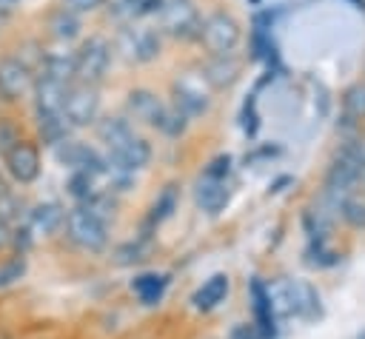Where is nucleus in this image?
Segmentation results:
<instances>
[{"mask_svg":"<svg viewBox=\"0 0 365 339\" xmlns=\"http://www.w3.org/2000/svg\"><path fill=\"white\" fill-rule=\"evenodd\" d=\"M362 177H365V140H348L336 151V157H334V162L328 168V177H325V191L334 199V205L339 199H345L348 191Z\"/></svg>","mask_w":365,"mask_h":339,"instance_id":"f257e3e1","label":"nucleus"},{"mask_svg":"<svg viewBox=\"0 0 365 339\" xmlns=\"http://www.w3.org/2000/svg\"><path fill=\"white\" fill-rule=\"evenodd\" d=\"M66 231L68 239L86 251H100L108 242V231H106V219L97 217L88 205H80L74 211H68L66 217Z\"/></svg>","mask_w":365,"mask_h":339,"instance_id":"f03ea898","label":"nucleus"},{"mask_svg":"<svg viewBox=\"0 0 365 339\" xmlns=\"http://www.w3.org/2000/svg\"><path fill=\"white\" fill-rule=\"evenodd\" d=\"M160 26L174 40H194L200 37V11L194 0H165L160 9Z\"/></svg>","mask_w":365,"mask_h":339,"instance_id":"7ed1b4c3","label":"nucleus"},{"mask_svg":"<svg viewBox=\"0 0 365 339\" xmlns=\"http://www.w3.org/2000/svg\"><path fill=\"white\" fill-rule=\"evenodd\" d=\"M200 40H202V46H205L214 57H225V54H231V51L237 48V43H240V23H237L231 14H225V11H214L211 17L202 20V26H200Z\"/></svg>","mask_w":365,"mask_h":339,"instance_id":"20e7f679","label":"nucleus"},{"mask_svg":"<svg viewBox=\"0 0 365 339\" xmlns=\"http://www.w3.org/2000/svg\"><path fill=\"white\" fill-rule=\"evenodd\" d=\"M111 63V46L103 37H88L74 57V77L86 85H97Z\"/></svg>","mask_w":365,"mask_h":339,"instance_id":"39448f33","label":"nucleus"},{"mask_svg":"<svg viewBox=\"0 0 365 339\" xmlns=\"http://www.w3.org/2000/svg\"><path fill=\"white\" fill-rule=\"evenodd\" d=\"M97 111H100V94L94 85L77 83V85L66 88V100H63V111H60L66 125H88L97 120Z\"/></svg>","mask_w":365,"mask_h":339,"instance_id":"423d86ee","label":"nucleus"},{"mask_svg":"<svg viewBox=\"0 0 365 339\" xmlns=\"http://www.w3.org/2000/svg\"><path fill=\"white\" fill-rule=\"evenodd\" d=\"M117 48L123 51V57L128 63H148V60H154L160 54V37L151 28L125 26L117 34Z\"/></svg>","mask_w":365,"mask_h":339,"instance_id":"0eeeda50","label":"nucleus"},{"mask_svg":"<svg viewBox=\"0 0 365 339\" xmlns=\"http://www.w3.org/2000/svg\"><path fill=\"white\" fill-rule=\"evenodd\" d=\"M148 160H151V145L143 140V137H137V134H131L128 140H123L120 145H114V148H108V168L111 171H120V174H131V171H140V168H145L148 165Z\"/></svg>","mask_w":365,"mask_h":339,"instance_id":"6e6552de","label":"nucleus"},{"mask_svg":"<svg viewBox=\"0 0 365 339\" xmlns=\"http://www.w3.org/2000/svg\"><path fill=\"white\" fill-rule=\"evenodd\" d=\"M57 160H60L63 165H71L74 171H86V174H91V177H100V174L108 171V162H106L91 145L74 142V140H63V142L57 145Z\"/></svg>","mask_w":365,"mask_h":339,"instance_id":"1a4fd4ad","label":"nucleus"},{"mask_svg":"<svg viewBox=\"0 0 365 339\" xmlns=\"http://www.w3.org/2000/svg\"><path fill=\"white\" fill-rule=\"evenodd\" d=\"M31 85H34L31 68L23 60H17V57L0 60V100H6V103L20 100Z\"/></svg>","mask_w":365,"mask_h":339,"instance_id":"9d476101","label":"nucleus"},{"mask_svg":"<svg viewBox=\"0 0 365 339\" xmlns=\"http://www.w3.org/2000/svg\"><path fill=\"white\" fill-rule=\"evenodd\" d=\"M125 108H128V114H131L134 120H143V122H148V125H154V128L163 131L168 105H163L154 91H148V88H134V91H128Z\"/></svg>","mask_w":365,"mask_h":339,"instance_id":"9b49d317","label":"nucleus"},{"mask_svg":"<svg viewBox=\"0 0 365 339\" xmlns=\"http://www.w3.org/2000/svg\"><path fill=\"white\" fill-rule=\"evenodd\" d=\"M6 168H9V174L17 182L37 179V174H40V154H37V148L31 142H26V140H17L6 151Z\"/></svg>","mask_w":365,"mask_h":339,"instance_id":"f8f14e48","label":"nucleus"},{"mask_svg":"<svg viewBox=\"0 0 365 339\" xmlns=\"http://www.w3.org/2000/svg\"><path fill=\"white\" fill-rule=\"evenodd\" d=\"M248 296H251V311H254V330L265 339H277L279 328H277V316L271 313V305H268V293H265V282L259 276H254L248 282Z\"/></svg>","mask_w":365,"mask_h":339,"instance_id":"ddd939ff","label":"nucleus"},{"mask_svg":"<svg viewBox=\"0 0 365 339\" xmlns=\"http://www.w3.org/2000/svg\"><path fill=\"white\" fill-rule=\"evenodd\" d=\"M66 88L63 83L40 74L37 83H34V108H37V117H63V100H66Z\"/></svg>","mask_w":365,"mask_h":339,"instance_id":"4468645a","label":"nucleus"},{"mask_svg":"<svg viewBox=\"0 0 365 339\" xmlns=\"http://www.w3.org/2000/svg\"><path fill=\"white\" fill-rule=\"evenodd\" d=\"M228 182L225 179H211V177H200L194 185V202L205 211V214H220L228 205Z\"/></svg>","mask_w":365,"mask_h":339,"instance_id":"2eb2a0df","label":"nucleus"},{"mask_svg":"<svg viewBox=\"0 0 365 339\" xmlns=\"http://www.w3.org/2000/svg\"><path fill=\"white\" fill-rule=\"evenodd\" d=\"M174 108L185 117H197L208 108V97L202 91V85H197L191 77H182L174 83Z\"/></svg>","mask_w":365,"mask_h":339,"instance_id":"dca6fc26","label":"nucleus"},{"mask_svg":"<svg viewBox=\"0 0 365 339\" xmlns=\"http://www.w3.org/2000/svg\"><path fill=\"white\" fill-rule=\"evenodd\" d=\"M291 305H294V316H299L305 322H314V319L322 316L319 293L305 279H291Z\"/></svg>","mask_w":365,"mask_h":339,"instance_id":"f3484780","label":"nucleus"},{"mask_svg":"<svg viewBox=\"0 0 365 339\" xmlns=\"http://www.w3.org/2000/svg\"><path fill=\"white\" fill-rule=\"evenodd\" d=\"M225 293H228V276L225 273H214L211 279H205L197 288V293L191 296V302H194L197 311H214L225 299Z\"/></svg>","mask_w":365,"mask_h":339,"instance_id":"a211bd4d","label":"nucleus"},{"mask_svg":"<svg viewBox=\"0 0 365 339\" xmlns=\"http://www.w3.org/2000/svg\"><path fill=\"white\" fill-rule=\"evenodd\" d=\"M165 288H168V276L165 273H140L131 282V291L143 305H157L163 299Z\"/></svg>","mask_w":365,"mask_h":339,"instance_id":"6ab92c4d","label":"nucleus"},{"mask_svg":"<svg viewBox=\"0 0 365 339\" xmlns=\"http://www.w3.org/2000/svg\"><path fill=\"white\" fill-rule=\"evenodd\" d=\"M265 293H268V305H271V313L279 319L285 316H294V305H291V279H271L265 282Z\"/></svg>","mask_w":365,"mask_h":339,"instance_id":"aec40b11","label":"nucleus"},{"mask_svg":"<svg viewBox=\"0 0 365 339\" xmlns=\"http://www.w3.org/2000/svg\"><path fill=\"white\" fill-rule=\"evenodd\" d=\"M237 74H240V63H237L231 54H225V57H214V60L205 66V71H202V77H205L211 85H217V88L231 85V83L237 80Z\"/></svg>","mask_w":365,"mask_h":339,"instance_id":"412c9836","label":"nucleus"},{"mask_svg":"<svg viewBox=\"0 0 365 339\" xmlns=\"http://www.w3.org/2000/svg\"><path fill=\"white\" fill-rule=\"evenodd\" d=\"M63 219H66V214H63V208L57 202H43V205H37L31 211L29 225H31L34 234H54Z\"/></svg>","mask_w":365,"mask_h":339,"instance_id":"4be33fe9","label":"nucleus"},{"mask_svg":"<svg viewBox=\"0 0 365 339\" xmlns=\"http://www.w3.org/2000/svg\"><path fill=\"white\" fill-rule=\"evenodd\" d=\"M48 28H51V34L57 37V40H74L77 34H80V17L74 14V11H68V9H57L51 17H48Z\"/></svg>","mask_w":365,"mask_h":339,"instance_id":"5701e85b","label":"nucleus"},{"mask_svg":"<svg viewBox=\"0 0 365 339\" xmlns=\"http://www.w3.org/2000/svg\"><path fill=\"white\" fill-rule=\"evenodd\" d=\"M97 134H100V140H103L108 148H114V145H120L123 140H128L134 131H131L128 120H123V117H106V120H100Z\"/></svg>","mask_w":365,"mask_h":339,"instance_id":"b1692460","label":"nucleus"},{"mask_svg":"<svg viewBox=\"0 0 365 339\" xmlns=\"http://www.w3.org/2000/svg\"><path fill=\"white\" fill-rule=\"evenodd\" d=\"M43 74L51 77V80H57V83H63V85H68V83L74 80V57H66V54H51V57H46Z\"/></svg>","mask_w":365,"mask_h":339,"instance_id":"393cba45","label":"nucleus"},{"mask_svg":"<svg viewBox=\"0 0 365 339\" xmlns=\"http://www.w3.org/2000/svg\"><path fill=\"white\" fill-rule=\"evenodd\" d=\"M302 225H305L308 242H325V239H328L331 225H328V219H325V214H322V211L308 208V211L302 214Z\"/></svg>","mask_w":365,"mask_h":339,"instance_id":"a878e982","label":"nucleus"},{"mask_svg":"<svg viewBox=\"0 0 365 339\" xmlns=\"http://www.w3.org/2000/svg\"><path fill=\"white\" fill-rule=\"evenodd\" d=\"M342 111L351 120H365V83H356L342 94Z\"/></svg>","mask_w":365,"mask_h":339,"instance_id":"bb28decb","label":"nucleus"},{"mask_svg":"<svg viewBox=\"0 0 365 339\" xmlns=\"http://www.w3.org/2000/svg\"><path fill=\"white\" fill-rule=\"evenodd\" d=\"M163 3L165 0H120V3H114L117 6L114 11L123 14V17H128V20H134V17H145V14L160 11Z\"/></svg>","mask_w":365,"mask_h":339,"instance_id":"cd10ccee","label":"nucleus"},{"mask_svg":"<svg viewBox=\"0 0 365 339\" xmlns=\"http://www.w3.org/2000/svg\"><path fill=\"white\" fill-rule=\"evenodd\" d=\"M37 128L43 134V142L48 145H60L66 140V120L63 117H37Z\"/></svg>","mask_w":365,"mask_h":339,"instance_id":"c85d7f7f","label":"nucleus"},{"mask_svg":"<svg viewBox=\"0 0 365 339\" xmlns=\"http://www.w3.org/2000/svg\"><path fill=\"white\" fill-rule=\"evenodd\" d=\"M94 179H97V177H91V174H86V171H74L71 179H68V194L77 197V199L91 202V199L97 197V185H94Z\"/></svg>","mask_w":365,"mask_h":339,"instance_id":"c756f323","label":"nucleus"},{"mask_svg":"<svg viewBox=\"0 0 365 339\" xmlns=\"http://www.w3.org/2000/svg\"><path fill=\"white\" fill-rule=\"evenodd\" d=\"M174 205H177V191H174V185H168L163 194H160V199L151 205V214H148V225H160L171 211H174Z\"/></svg>","mask_w":365,"mask_h":339,"instance_id":"7c9ffc66","label":"nucleus"},{"mask_svg":"<svg viewBox=\"0 0 365 339\" xmlns=\"http://www.w3.org/2000/svg\"><path fill=\"white\" fill-rule=\"evenodd\" d=\"M336 259L339 256L325 242H308V248H305V262L314 268H331V265H336Z\"/></svg>","mask_w":365,"mask_h":339,"instance_id":"2f4dec72","label":"nucleus"},{"mask_svg":"<svg viewBox=\"0 0 365 339\" xmlns=\"http://www.w3.org/2000/svg\"><path fill=\"white\" fill-rule=\"evenodd\" d=\"M336 211L342 214V219H345L348 225H354V228H365V202H362V199H351V197H345V199L336 202Z\"/></svg>","mask_w":365,"mask_h":339,"instance_id":"473e14b6","label":"nucleus"},{"mask_svg":"<svg viewBox=\"0 0 365 339\" xmlns=\"http://www.w3.org/2000/svg\"><path fill=\"white\" fill-rule=\"evenodd\" d=\"M228 174H231V157H228V154H220V157H214V160L205 165V174H202V177L228 179Z\"/></svg>","mask_w":365,"mask_h":339,"instance_id":"72a5a7b5","label":"nucleus"},{"mask_svg":"<svg viewBox=\"0 0 365 339\" xmlns=\"http://www.w3.org/2000/svg\"><path fill=\"white\" fill-rule=\"evenodd\" d=\"M23 271H26L23 256H17V259L6 262V265L0 268V285H9V282H14V279H20V273H23Z\"/></svg>","mask_w":365,"mask_h":339,"instance_id":"f704fd0d","label":"nucleus"},{"mask_svg":"<svg viewBox=\"0 0 365 339\" xmlns=\"http://www.w3.org/2000/svg\"><path fill=\"white\" fill-rule=\"evenodd\" d=\"M103 3H106V0H63V9H68V11L80 14V11H91V9L103 6Z\"/></svg>","mask_w":365,"mask_h":339,"instance_id":"c9c22d12","label":"nucleus"},{"mask_svg":"<svg viewBox=\"0 0 365 339\" xmlns=\"http://www.w3.org/2000/svg\"><path fill=\"white\" fill-rule=\"evenodd\" d=\"M242 128H245V134H257V114H254V100H248L245 103V108H242Z\"/></svg>","mask_w":365,"mask_h":339,"instance_id":"e433bc0d","label":"nucleus"},{"mask_svg":"<svg viewBox=\"0 0 365 339\" xmlns=\"http://www.w3.org/2000/svg\"><path fill=\"white\" fill-rule=\"evenodd\" d=\"M14 142H17V134H14V128H11L9 122H0V151H9Z\"/></svg>","mask_w":365,"mask_h":339,"instance_id":"4c0bfd02","label":"nucleus"},{"mask_svg":"<svg viewBox=\"0 0 365 339\" xmlns=\"http://www.w3.org/2000/svg\"><path fill=\"white\" fill-rule=\"evenodd\" d=\"M228 339H262L251 325H237L234 330H231V336Z\"/></svg>","mask_w":365,"mask_h":339,"instance_id":"58836bf2","label":"nucleus"},{"mask_svg":"<svg viewBox=\"0 0 365 339\" xmlns=\"http://www.w3.org/2000/svg\"><path fill=\"white\" fill-rule=\"evenodd\" d=\"M9 239H11V231H9V222L0 217V248H6L9 245Z\"/></svg>","mask_w":365,"mask_h":339,"instance_id":"ea45409f","label":"nucleus"},{"mask_svg":"<svg viewBox=\"0 0 365 339\" xmlns=\"http://www.w3.org/2000/svg\"><path fill=\"white\" fill-rule=\"evenodd\" d=\"M351 3H354L356 9H362V11H365V0H351Z\"/></svg>","mask_w":365,"mask_h":339,"instance_id":"a19ab883","label":"nucleus"},{"mask_svg":"<svg viewBox=\"0 0 365 339\" xmlns=\"http://www.w3.org/2000/svg\"><path fill=\"white\" fill-rule=\"evenodd\" d=\"M359 339H365V330H362V333H359Z\"/></svg>","mask_w":365,"mask_h":339,"instance_id":"79ce46f5","label":"nucleus"},{"mask_svg":"<svg viewBox=\"0 0 365 339\" xmlns=\"http://www.w3.org/2000/svg\"><path fill=\"white\" fill-rule=\"evenodd\" d=\"M251 3H257V0H251Z\"/></svg>","mask_w":365,"mask_h":339,"instance_id":"37998d69","label":"nucleus"}]
</instances>
